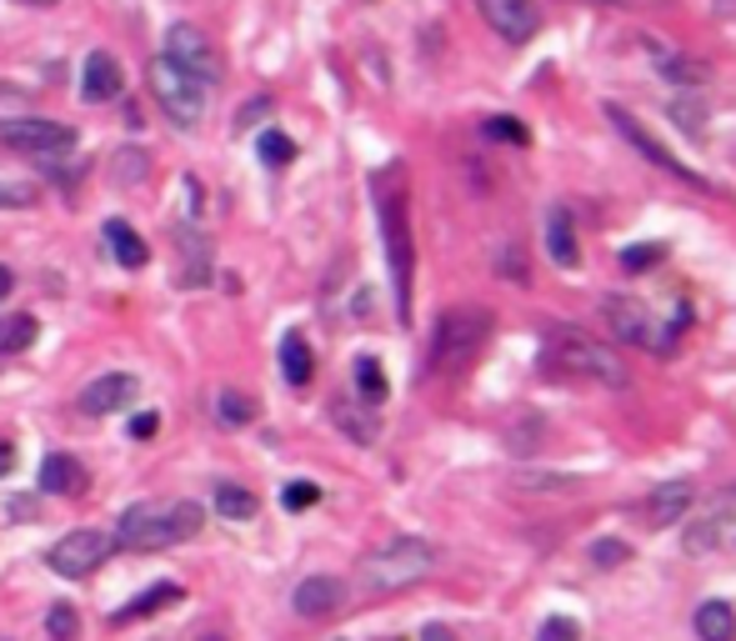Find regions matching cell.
I'll list each match as a JSON object with an SVG mask.
<instances>
[{
    "label": "cell",
    "instance_id": "obj_1",
    "mask_svg": "<svg viewBox=\"0 0 736 641\" xmlns=\"http://www.w3.org/2000/svg\"><path fill=\"white\" fill-rule=\"evenodd\" d=\"M376 216H381V241H386V266L391 286H396V316H411V271H416V246H411V216H406V170L386 166L376 176Z\"/></svg>",
    "mask_w": 736,
    "mask_h": 641
},
{
    "label": "cell",
    "instance_id": "obj_2",
    "mask_svg": "<svg viewBox=\"0 0 736 641\" xmlns=\"http://www.w3.org/2000/svg\"><path fill=\"white\" fill-rule=\"evenodd\" d=\"M542 367L556 371L567 381H596V386H611L621 392L626 386V361L611 351L607 341H596L582 326H551L542 341Z\"/></svg>",
    "mask_w": 736,
    "mask_h": 641
},
{
    "label": "cell",
    "instance_id": "obj_3",
    "mask_svg": "<svg viewBox=\"0 0 736 641\" xmlns=\"http://www.w3.org/2000/svg\"><path fill=\"white\" fill-rule=\"evenodd\" d=\"M201 531V507L195 501H136V507L120 511L116 526V547L126 551H166L176 541L195 537Z\"/></svg>",
    "mask_w": 736,
    "mask_h": 641
},
{
    "label": "cell",
    "instance_id": "obj_4",
    "mask_svg": "<svg viewBox=\"0 0 736 641\" xmlns=\"http://www.w3.org/2000/svg\"><path fill=\"white\" fill-rule=\"evenodd\" d=\"M431 572H436V547L421 537H396L361 562V587L386 597V591H406L416 581H427Z\"/></svg>",
    "mask_w": 736,
    "mask_h": 641
},
{
    "label": "cell",
    "instance_id": "obj_5",
    "mask_svg": "<svg viewBox=\"0 0 736 641\" xmlns=\"http://www.w3.org/2000/svg\"><path fill=\"white\" fill-rule=\"evenodd\" d=\"M491 336V316L481 306H456L436 321V341H431V371H466L481 356Z\"/></svg>",
    "mask_w": 736,
    "mask_h": 641
},
{
    "label": "cell",
    "instance_id": "obj_6",
    "mask_svg": "<svg viewBox=\"0 0 736 641\" xmlns=\"http://www.w3.org/2000/svg\"><path fill=\"white\" fill-rule=\"evenodd\" d=\"M145 80H151V95L161 101L166 120H176L181 131H195V126L206 120L211 86H201L195 76H186V70L176 66V61H166V55H155L151 70H145Z\"/></svg>",
    "mask_w": 736,
    "mask_h": 641
},
{
    "label": "cell",
    "instance_id": "obj_7",
    "mask_svg": "<svg viewBox=\"0 0 736 641\" xmlns=\"http://www.w3.org/2000/svg\"><path fill=\"white\" fill-rule=\"evenodd\" d=\"M0 145H11V151H21L30 161H61L76 151V131L46 116H15V120H0Z\"/></svg>",
    "mask_w": 736,
    "mask_h": 641
},
{
    "label": "cell",
    "instance_id": "obj_8",
    "mask_svg": "<svg viewBox=\"0 0 736 641\" xmlns=\"http://www.w3.org/2000/svg\"><path fill=\"white\" fill-rule=\"evenodd\" d=\"M111 547H116V541L105 537V531L80 526V531H65V537L46 551V566H51L55 576H65V581H86V576H91L96 566L111 556Z\"/></svg>",
    "mask_w": 736,
    "mask_h": 641
},
{
    "label": "cell",
    "instance_id": "obj_9",
    "mask_svg": "<svg viewBox=\"0 0 736 641\" xmlns=\"http://www.w3.org/2000/svg\"><path fill=\"white\" fill-rule=\"evenodd\" d=\"M166 61H176V66L186 70V76H195L201 86H216L220 80V51L206 40V30H195L191 21H176V26L166 30Z\"/></svg>",
    "mask_w": 736,
    "mask_h": 641
},
{
    "label": "cell",
    "instance_id": "obj_10",
    "mask_svg": "<svg viewBox=\"0 0 736 641\" xmlns=\"http://www.w3.org/2000/svg\"><path fill=\"white\" fill-rule=\"evenodd\" d=\"M607 120H611V126H617V136H621V141H626V145H632V151H642V161H651V166H657V170H667V176H676V181H682V185H691V191H707V181H701L697 170L686 166V161H676V156H672V151H667V145H661V141H651V136L642 131V120H636L632 111H621V105H607Z\"/></svg>",
    "mask_w": 736,
    "mask_h": 641
},
{
    "label": "cell",
    "instance_id": "obj_11",
    "mask_svg": "<svg viewBox=\"0 0 736 641\" xmlns=\"http://www.w3.org/2000/svg\"><path fill=\"white\" fill-rule=\"evenodd\" d=\"M477 5H481V15H486V26L502 40H511V46H526V40L542 30L536 0H477Z\"/></svg>",
    "mask_w": 736,
    "mask_h": 641
},
{
    "label": "cell",
    "instance_id": "obj_12",
    "mask_svg": "<svg viewBox=\"0 0 736 641\" xmlns=\"http://www.w3.org/2000/svg\"><path fill=\"white\" fill-rule=\"evenodd\" d=\"M126 91V76H120L116 55L111 51H91L86 66H80V101L86 105H101V101H116Z\"/></svg>",
    "mask_w": 736,
    "mask_h": 641
},
{
    "label": "cell",
    "instance_id": "obj_13",
    "mask_svg": "<svg viewBox=\"0 0 736 641\" xmlns=\"http://www.w3.org/2000/svg\"><path fill=\"white\" fill-rule=\"evenodd\" d=\"M136 376L130 371H111V376H96L86 392H80V411L86 416H111V411H120V406L136 401Z\"/></svg>",
    "mask_w": 736,
    "mask_h": 641
},
{
    "label": "cell",
    "instance_id": "obj_14",
    "mask_svg": "<svg viewBox=\"0 0 736 641\" xmlns=\"http://www.w3.org/2000/svg\"><path fill=\"white\" fill-rule=\"evenodd\" d=\"M341 602H346V587H341L337 576H306V581L291 591V606H296V616H306V621L341 612Z\"/></svg>",
    "mask_w": 736,
    "mask_h": 641
},
{
    "label": "cell",
    "instance_id": "obj_15",
    "mask_svg": "<svg viewBox=\"0 0 736 641\" xmlns=\"http://www.w3.org/2000/svg\"><path fill=\"white\" fill-rule=\"evenodd\" d=\"M601 311H607L611 331H617L621 341H632V346H651V311H646L636 296H607Z\"/></svg>",
    "mask_w": 736,
    "mask_h": 641
},
{
    "label": "cell",
    "instance_id": "obj_16",
    "mask_svg": "<svg viewBox=\"0 0 736 641\" xmlns=\"http://www.w3.org/2000/svg\"><path fill=\"white\" fill-rule=\"evenodd\" d=\"M546 256H551L561 271H576L582 266V246H576V221H571L567 206L546 210Z\"/></svg>",
    "mask_w": 736,
    "mask_h": 641
},
{
    "label": "cell",
    "instance_id": "obj_17",
    "mask_svg": "<svg viewBox=\"0 0 736 641\" xmlns=\"http://www.w3.org/2000/svg\"><path fill=\"white\" fill-rule=\"evenodd\" d=\"M80 486H86V466L76 457L51 451V457L40 461V491L46 497H80Z\"/></svg>",
    "mask_w": 736,
    "mask_h": 641
},
{
    "label": "cell",
    "instance_id": "obj_18",
    "mask_svg": "<svg viewBox=\"0 0 736 641\" xmlns=\"http://www.w3.org/2000/svg\"><path fill=\"white\" fill-rule=\"evenodd\" d=\"M691 497H697V486H691V482H661L657 491L646 497V516H651V526L682 522L686 507H691Z\"/></svg>",
    "mask_w": 736,
    "mask_h": 641
},
{
    "label": "cell",
    "instance_id": "obj_19",
    "mask_svg": "<svg viewBox=\"0 0 736 641\" xmlns=\"http://www.w3.org/2000/svg\"><path fill=\"white\" fill-rule=\"evenodd\" d=\"M176 602H186V587L181 581H155V587H145L136 602L126 606V612H116L111 621L116 627H130V621H141V616H155V612H166V606H176Z\"/></svg>",
    "mask_w": 736,
    "mask_h": 641
},
{
    "label": "cell",
    "instance_id": "obj_20",
    "mask_svg": "<svg viewBox=\"0 0 736 641\" xmlns=\"http://www.w3.org/2000/svg\"><path fill=\"white\" fill-rule=\"evenodd\" d=\"M105 246H111L116 266H126V271H141V266L151 261V246H145V241L136 236V226H126L120 216H111V221H105Z\"/></svg>",
    "mask_w": 736,
    "mask_h": 641
},
{
    "label": "cell",
    "instance_id": "obj_21",
    "mask_svg": "<svg viewBox=\"0 0 736 641\" xmlns=\"http://www.w3.org/2000/svg\"><path fill=\"white\" fill-rule=\"evenodd\" d=\"M310 371H316V356H310L306 336H301V331H285V341H281V376H285V386H306Z\"/></svg>",
    "mask_w": 736,
    "mask_h": 641
},
{
    "label": "cell",
    "instance_id": "obj_22",
    "mask_svg": "<svg viewBox=\"0 0 736 641\" xmlns=\"http://www.w3.org/2000/svg\"><path fill=\"white\" fill-rule=\"evenodd\" d=\"M181 251H186L181 286H206V275H211V241L201 236L195 226H181Z\"/></svg>",
    "mask_w": 736,
    "mask_h": 641
},
{
    "label": "cell",
    "instance_id": "obj_23",
    "mask_svg": "<svg viewBox=\"0 0 736 641\" xmlns=\"http://www.w3.org/2000/svg\"><path fill=\"white\" fill-rule=\"evenodd\" d=\"M697 637L701 641H736V612L726 602H701L697 606Z\"/></svg>",
    "mask_w": 736,
    "mask_h": 641
},
{
    "label": "cell",
    "instance_id": "obj_24",
    "mask_svg": "<svg viewBox=\"0 0 736 641\" xmlns=\"http://www.w3.org/2000/svg\"><path fill=\"white\" fill-rule=\"evenodd\" d=\"M726 522H732V501H722V507H716V511H707V516H701V522L691 526V531H686V551H691V556H701V551H711V547H716V541H722Z\"/></svg>",
    "mask_w": 736,
    "mask_h": 641
},
{
    "label": "cell",
    "instance_id": "obj_25",
    "mask_svg": "<svg viewBox=\"0 0 736 641\" xmlns=\"http://www.w3.org/2000/svg\"><path fill=\"white\" fill-rule=\"evenodd\" d=\"M657 61V70L667 80H676V86H701V80L711 76L707 70V61H697V55H676V51H657L651 55Z\"/></svg>",
    "mask_w": 736,
    "mask_h": 641
},
{
    "label": "cell",
    "instance_id": "obj_26",
    "mask_svg": "<svg viewBox=\"0 0 736 641\" xmlns=\"http://www.w3.org/2000/svg\"><path fill=\"white\" fill-rule=\"evenodd\" d=\"M30 341H36V316L30 311L0 316V356H21Z\"/></svg>",
    "mask_w": 736,
    "mask_h": 641
},
{
    "label": "cell",
    "instance_id": "obj_27",
    "mask_svg": "<svg viewBox=\"0 0 736 641\" xmlns=\"http://www.w3.org/2000/svg\"><path fill=\"white\" fill-rule=\"evenodd\" d=\"M351 376H356V392H361V406H381L386 401V371H381V361H376V356H356V371H351Z\"/></svg>",
    "mask_w": 736,
    "mask_h": 641
},
{
    "label": "cell",
    "instance_id": "obj_28",
    "mask_svg": "<svg viewBox=\"0 0 736 641\" xmlns=\"http://www.w3.org/2000/svg\"><path fill=\"white\" fill-rule=\"evenodd\" d=\"M216 511L226 516V522H251V516H256V497L236 482H220L216 486Z\"/></svg>",
    "mask_w": 736,
    "mask_h": 641
},
{
    "label": "cell",
    "instance_id": "obj_29",
    "mask_svg": "<svg viewBox=\"0 0 736 641\" xmlns=\"http://www.w3.org/2000/svg\"><path fill=\"white\" fill-rule=\"evenodd\" d=\"M331 416H337V426L351 436V441H361V446H371V441H376V421H371V416H361V411H356L351 401H337V406H331Z\"/></svg>",
    "mask_w": 736,
    "mask_h": 641
},
{
    "label": "cell",
    "instance_id": "obj_30",
    "mask_svg": "<svg viewBox=\"0 0 736 641\" xmlns=\"http://www.w3.org/2000/svg\"><path fill=\"white\" fill-rule=\"evenodd\" d=\"M216 416L226 421V426H251L256 421V401L241 392H220L216 396Z\"/></svg>",
    "mask_w": 736,
    "mask_h": 641
},
{
    "label": "cell",
    "instance_id": "obj_31",
    "mask_svg": "<svg viewBox=\"0 0 736 641\" xmlns=\"http://www.w3.org/2000/svg\"><path fill=\"white\" fill-rule=\"evenodd\" d=\"M256 151H261V161H266L271 170H281V166H291V161H296V141H291L285 131H266L256 141Z\"/></svg>",
    "mask_w": 736,
    "mask_h": 641
},
{
    "label": "cell",
    "instance_id": "obj_32",
    "mask_svg": "<svg viewBox=\"0 0 736 641\" xmlns=\"http://www.w3.org/2000/svg\"><path fill=\"white\" fill-rule=\"evenodd\" d=\"M46 637L51 641H76L80 637V616L71 602H55L51 612H46Z\"/></svg>",
    "mask_w": 736,
    "mask_h": 641
},
{
    "label": "cell",
    "instance_id": "obj_33",
    "mask_svg": "<svg viewBox=\"0 0 736 641\" xmlns=\"http://www.w3.org/2000/svg\"><path fill=\"white\" fill-rule=\"evenodd\" d=\"M0 206H5V210L40 206V185H30V181H0Z\"/></svg>",
    "mask_w": 736,
    "mask_h": 641
},
{
    "label": "cell",
    "instance_id": "obj_34",
    "mask_svg": "<svg viewBox=\"0 0 736 641\" xmlns=\"http://www.w3.org/2000/svg\"><path fill=\"white\" fill-rule=\"evenodd\" d=\"M316 501H321V486L316 482H285V491H281L285 511H306V507H316Z\"/></svg>",
    "mask_w": 736,
    "mask_h": 641
},
{
    "label": "cell",
    "instance_id": "obj_35",
    "mask_svg": "<svg viewBox=\"0 0 736 641\" xmlns=\"http://www.w3.org/2000/svg\"><path fill=\"white\" fill-rule=\"evenodd\" d=\"M626 556H632V551H626V541H617V537H601V541H592V562L601 566V572H611V566H621V562H626Z\"/></svg>",
    "mask_w": 736,
    "mask_h": 641
},
{
    "label": "cell",
    "instance_id": "obj_36",
    "mask_svg": "<svg viewBox=\"0 0 736 641\" xmlns=\"http://www.w3.org/2000/svg\"><path fill=\"white\" fill-rule=\"evenodd\" d=\"M536 641H582V627H576L571 616H546L542 631H536Z\"/></svg>",
    "mask_w": 736,
    "mask_h": 641
},
{
    "label": "cell",
    "instance_id": "obj_37",
    "mask_svg": "<svg viewBox=\"0 0 736 641\" xmlns=\"http://www.w3.org/2000/svg\"><path fill=\"white\" fill-rule=\"evenodd\" d=\"M486 136H496V141H511V145H526V126H521L517 116H491V120H486Z\"/></svg>",
    "mask_w": 736,
    "mask_h": 641
},
{
    "label": "cell",
    "instance_id": "obj_38",
    "mask_svg": "<svg viewBox=\"0 0 736 641\" xmlns=\"http://www.w3.org/2000/svg\"><path fill=\"white\" fill-rule=\"evenodd\" d=\"M661 256H667V246H661V241H651V246H632V251H626V256H621V266H626V271H646V266H657Z\"/></svg>",
    "mask_w": 736,
    "mask_h": 641
},
{
    "label": "cell",
    "instance_id": "obj_39",
    "mask_svg": "<svg viewBox=\"0 0 736 641\" xmlns=\"http://www.w3.org/2000/svg\"><path fill=\"white\" fill-rule=\"evenodd\" d=\"M672 116H676V126H682L686 136H701V126H697V120H701V111H697V105L676 101V105H672Z\"/></svg>",
    "mask_w": 736,
    "mask_h": 641
},
{
    "label": "cell",
    "instance_id": "obj_40",
    "mask_svg": "<svg viewBox=\"0 0 736 641\" xmlns=\"http://www.w3.org/2000/svg\"><path fill=\"white\" fill-rule=\"evenodd\" d=\"M517 486H526V491H542V486H551V491H561V486H571V476H561V472H546V476H521Z\"/></svg>",
    "mask_w": 736,
    "mask_h": 641
},
{
    "label": "cell",
    "instance_id": "obj_41",
    "mask_svg": "<svg viewBox=\"0 0 736 641\" xmlns=\"http://www.w3.org/2000/svg\"><path fill=\"white\" fill-rule=\"evenodd\" d=\"M155 426H161V416H155V411H141V416L130 421V436H136V441H151Z\"/></svg>",
    "mask_w": 736,
    "mask_h": 641
},
{
    "label": "cell",
    "instance_id": "obj_42",
    "mask_svg": "<svg viewBox=\"0 0 736 641\" xmlns=\"http://www.w3.org/2000/svg\"><path fill=\"white\" fill-rule=\"evenodd\" d=\"M266 111H271V101H266V95H261V101H251V105H241V111H236L241 131H245V126H256V116H266Z\"/></svg>",
    "mask_w": 736,
    "mask_h": 641
},
{
    "label": "cell",
    "instance_id": "obj_43",
    "mask_svg": "<svg viewBox=\"0 0 736 641\" xmlns=\"http://www.w3.org/2000/svg\"><path fill=\"white\" fill-rule=\"evenodd\" d=\"M5 511H11L15 522H30V516H36V501H30V497H11V501H5Z\"/></svg>",
    "mask_w": 736,
    "mask_h": 641
},
{
    "label": "cell",
    "instance_id": "obj_44",
    "mask_svg": "<svg viewBox=\"0 0 736 641\" xmlns=\"http://www.w3.org/2000/svg\"><path fill=\"white\" fill-rule=\"evenodd\" d=\"M421 641H456V631H452V627H441V621H431V627L421 631Z\"/></svg>",
    "mask_w": 736,
    "mask_h": 641
},
{
    "label": "cell",
    "instance_id": "obj_45",
    "mask_svg": "<svg viewBox=\"0 0 736 641\" xmlns=\"http://www.w3.org/2000/svg\"><path fill=\"white\" fill-rule=\"evenodd\" d=\"M11 466H15V446L0 441V476H11Z\"/></svg>",
    "mask_w": 736,
    "mask_h": 641
},
{
    "label": "cell",
    "instance_id": "obj_46",
    "mask_svg": "<svg viewBox=\"0 0 736 641\" xmlns=\"http://www.w3.org/2000/svg\"><path fill=\"white\" fill-rule=\"evenodd\" d=\"M15 291V275H11V266H0V302Z\"/></svg>",
    "mask_w": 736,
    "mask_h": 641
},
{
    "label": "cell",
    "instance_id": "obj_47",
    "mask_svg": "<svg viewBox=\"0 0 736 641\" xmlns=\"http://www.w3.org/2000/svg\"><path fill=\"white\" fill-rule=\"evenodd\" d=\"M21 5H36L40 11V5H61V0H21Z\"/></svg>",
    "mask_w": 736,
    "mask_h": 641
},
{
    "label": "cell",
    "instance_id": "obj_48",
    "mask_svg": "<svg viewBox=\"0 0 736 641\" xmlns=\"http://www.w3.org/2000/svg\"><path fill=\"white\" fill-rule=\"evenodd\" d=\"M201 641H226V637H216V631H211V637H201Z\"/></svg>",
    "mask_w": 736,
    "mask_h": 641
},
{
    "label": "cell",
    "instance_id": "obj_49",
    "mask_svg": "<svg viewBox=\"0 0 736 641\" xmlns=\"http://www.w3.org/2000/svg\"><path fill=\"white\" fill-rule=\"evenodd\" d=\"M611 5H621V0H611Z\"/></svg>",
    "mask_w": 736,
    "mask_h": 641
},
{
    "label": "cell",
    "instance_id": "obj_50",
    "mask_svg": "<svg viewBox=\"0 0 736 641\" xmlns=\"http://www.w3.org/2000/svg\"><path fill=\"white\" fill-rule=\"evenodd\" d=\"M337 641H346V637H337Z\"/></svg>",
    "mask_w": 736,
    "mask_h": 641
}]
</instances>
